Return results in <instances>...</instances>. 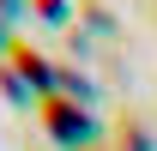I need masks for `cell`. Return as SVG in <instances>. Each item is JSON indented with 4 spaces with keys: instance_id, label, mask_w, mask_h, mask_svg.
Segmentation results:
<instances>
[{
    "instance_id": "cell-1",
    "label": "cell",
    "mask_w": 157,
    "mask_h": 151,
    "mask_svg": "<svg viewBox=\"0 0 157 151\" xmlns=\"http://www.w3.org/2000/svg\"><path fill=\"white\" fill-rule=\"evenodd\" d=\"M36 12L42 18H60V0H36Z\"/></svg>"
}]
</instances>
